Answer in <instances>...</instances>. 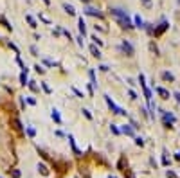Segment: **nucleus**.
I'll return each mask as SVG.
<instances>
[{
	"label": "nucleus",
	"instance_id": "1",
	"mask_svg": "<svg viewBox=\"0 0 180 178\" xmlns=\"http://www.w3.org/2000/svg\"><path fill=\"white\" fill-rule=\"evenodd\" d=\"M110 13H112V16H115L117 24L121 27H126V29H131V27H133V24H131V20H130V16H128V13H126V11L119 9V7H112Z\"/></svg>",
	"mask_w": 180,
	"mask_h": 178
},
{
	"label": "nucleus",
	"instance_id": "2",
	"mask_svg": "<svg viewBox=\"0 0 180 178\" xmlns=\"http://www.w3.org/2000/svg\"><path fill=\"white\" fill-rule=\"evenodd\" d=\"M104 101H106V105L110 106V110L114 112V113H117V115H124V113H126V112L123 110V108H119V106L115 105V102L110 99V95H104Z\"/></svg>",
	"mask_w": 180,
	"mask_h": 178
},
{
	"label": "nucleus",
	"instance_id": "3",
	"mask_svg": "<svg viewBox=\"0 0 180 178\" xmlns=\"http://www.w3.org/2000/svg\"><path fill=\"white\" fill-rule=\"evenodd\" d=\"M139 81H141V86L144 88V97H146V101H148V105L153 108V105H151V90L146 86V81H144V76H142V74L139 76Z\"/></svg>",
	"mask_w": 180,
	"mask_h": 178
},
{
	"label": "nucleus",
	"instance_id": "4",
	"mask_svg": "<svg viewBox=\"0 0 180 178\" xmlns=\"http://www.w3.org/2000/svg\"><path fill=\"white\" fill-rule=\"evenodd\" d=\"M162 115H164V124L166 126H169V124H173V122L177 121V117L173 113H169V112H162Z\"/></svg>",
	"mask_w": 180,
	"mask_h": 178
},
{
	"label": "nucleus",
	"instance_id": "5",
	"mask_svg": "<svg viewBox=\"0 0 180 178\" xmlns=\"http://www.w3.org/2000/svg\"><path fill=\"white\" fill-rule=\"evenodd\" d=\"M121 49H123L126 54H128V56H131V54H133V47H131V43H130V42H126V40L121 43Z\"/></svg>",
	"mask_w": 180,
	"mask_h": 178
},
{
	"label": "nucleus",
	"instance_id": "6",
	"mask_svg": "<svg viewBox=\"0 0 180 178\" xmlns=\"http://www.w3.org/2000/svg\"><path fill=\"white\" fill-rule=\"evenodd\" d=\"M85 13H86V15H90V16H97V18H101L103 15H101V13H99L96 7H86L85 9Z\"/></svg>",
	"mask_w": 180,
	"mask_h": 178
},
{
	"label": "nucleus",
	"instance_id": "7",
	"mask_svg": "<svg viewBox=\"0 0 180 178\" xmlns=\"http://www.w3.org/2000/svg\"><path fill=\"white\" fill-rule=\"evenodd\" d=\"M155 92H157L158 95H162L164 99H169V92L166 90V88H162V86H157V88H155Z\"/></svg>",
	"mask_w": 180,
	"mask_h": 178
},
{
	"label": "nucleus",
	"instance_id": "8",
	"mask_svg": "<svg viewBox=\"0 0 180 178\" xmlns=\"http://www.w3.org/2000/svg\"><path fill=\"white\" fill-rule=\"evenodd\" d=\"M166 29H168V22H162V24H160V27H158L157 31H153V34H155V36H158V34H162Z\"/></svg>",
	"mask_w": 180,
	"mask_h": 178
},
{
	"label": "nucleus",
	"instance_id": "9",
	"mask_svg": "<svg viewBox=\"0 0 180 178\" xmlns=\"http://www.w3.org/2000/svg\"><path fill=\"white\" fill-rule=\"evenodd\" d=\"M121 133H126V135H133V128H131L130 124H124V126L121 128Z\"/></svg>",
	"mask_w": 180,
	"mask_h": 178
},
{
	"label": "nucleus",
	"instance_id": "10",
	"mask_svg": "<svg viewBox=\"0 0 180 178\" xmlns=\"http://www.w3.org/2000/svg\"><path fill=\"white\" fill-rule=\"evenodd\" d=\"M79 32H81V36L86 34V27H85V20L83 18H79Z\"/></svg>",
	"mask_w": 180,
	"mask_h": 178
},
{
	"label": "nucleus",
	"instance_id": "11",
	"mask_svg": "<svg viewBox=\"0 0 180 178\" xmlns=\"http://www.w3.org/2000/svg\"><path fill=\"white\" fill-rule=\"evenodd\" d=\"M90 52H92V56H96V58H101V51H99L96 45H92V47H90Z\"/></svg>",
	"mask_w": 180,
	"mask_h": 178
},
{
	"label": "nucleus",
	"instance_id": "12",
	"mask_svg": "<svg viewBox=\"0 0 180 178\" xmlns=\"http://www.w3.org/2000/svg\"><path fill=\"white\" fill-rule=\"evenodd\" d=\"M63 9H65L67 13H69V15H76V9L72 7L70 4H63Z\"/></svg>",
	"mask_w": 180,
	"mask_h": 178
},
{
	"label": "nucleus",
	"instance_id": "13",
	"mask_svg": "<svg viewBox=\"0 0 180 178\" xmlns=\"http://www.w3.org/2000/svg\"><path fill=\"white\" fill-rule=\"evenodd\" d=\"M52 119H54L58 124H61V117H59V113H58V110L54 108V110H52Z\"/></svg>",
	"mask_w": 180,
	"mask_h": 178
},
{
	"label": "nucleus",
	"instance_id": "14",
	"mask_svg": "<svg viewBox=\"0 0 180 178\" xmlns=\"http://www.w3.org/2000/svg\"><path fill=\"white\" fill-rule=\"evenodd\" d=\"M69 140H70V146H72V149H74V153H76V155H79V149L76 148V142H74V137H72V135H69Z\"/></svg>",
	"mask_w": 180,
	"mask_h": 178
},
{
	"label": "nucleus",
	"instance_id": "15",
	"mask_svg": "<svg viewBox=\"0 0 180 178\" xmlns=\"http://www.w3.org/2000/svg\"><path fill=\"white\" fill-rule=\"evenodd\" d=\"M20 83H22V85H27V70H24L22 74H20Z\"/></svg>",
	"mask_w": 180,
	"mask_h": 178
},
{
	"label": "nucleus",
	"instance_id": "16",
	"mask_svg": "<svg viewBox=\"0 0 180 178\" xmlns=\"http://www.w3.org/2000/svg\"><path fill=\"white\" fill-rule=\"evenodd\" d=\"M135 27H139V29H142V27H144V22H142V18L141 16H135Z\"/></svg>",
	"mask_w": 180,
	"mask_h": 178
},
{
	"label": "nucleus",
	"instance_id": "17",
	"mask_svg": "<svg viewBox=\"0 0 180 178\" xmlns=\"http://www.w3.org/2000/svg\"><path fill=\"white\" fill-rule=\"evenodd\" d=\"M162 78H164L166 81H173V79H175V76H173L171 72H162Z\"/></svg>",
	"mask_w": 180,
	"mask_h": 178
},
{
	"label": "nucleus",
	"instance_id": "18",
	"mask_svg": "<svg viewBox=\"0 0 180 178\" xmlns=\"http://www.w3.org/2000/svg\"><path fill=\"white\" fill-rule=\"evenodd\" d=\"M25 20H27V22L31 24V27H36V20H34V18H32L31 15H27V16H25Z\"/></svg>",
	"mask_w": 180,
	"mask_h": 178
},
{
	"label": "nucleus",
	"instance_id": "19",
	"mask_svg": "<svg viewBox=\"0 0 180 178\" xmlns=\"http://www.w3.org/2000/svg\"><path fill=\"white\" fill-rule=\"evenodd\" d=\"M110 129H112V131H114L115 135H119V133H121V129H119V128H117L115 124H112V126H110Z\"/></svg>",
	"mask_w": 180,
	"mask_h": 178
},
{
	"label": "nucleus",
	"instance_id": "20",
	"mask_svg": "<svg viewBox=\"0 0 180 178\" xmlns=\"http://www.w3.org/2000/svg\"><path fill=\"white\" fill-rule=\"evenodd\" d=\"M38 169H40V171H42V173H43V175H47V167H45V166H43V164H38Z\"/></svg>",
	"mask_w": 180,
	"mask_h": 178
},
{
	"label": "nucleus",
	"instance_id": "21",
	"mask_svg": "<svg viewBox=\"0 0 180 178\" xmlns=\"http://www.w3.org/2000/svg\"><path fill=\"white\" fill-rule=\"evenodd\" d=\"M42 88H43V90L47 92V94H51V86H49L47 83H42Z\"/></svg>",
	"mask_w": 180,
	"mask_h": 178
},
{
	"label": "nucleus",
	"instance_id": "22",
	"mask_svg": "<svg viewBox=\"0 0 180 178\" xmlns=\"http://www.w3.org/2000/svg\"><path fill=\"white\" fill-rule=\"evenodd\" d=\"M27 85H29V88H31V90H38V86L34 85V81H29Z\"/></svg>",
	"mask_w": 180,
	"mask_h": 178
},
{
	"label": "nucleus",
	"instance_id": "23",
	"mask_svg": "<svg viewBox=\"0 0 180 178\" xmlns=\"http://www.w3.org/2000/svg\"><path fill=\"white\" fill-rule=\"evenodd\" d=\"M27 135H29V137H34V135H36V131H34L32 128H27Z\"/></svg>",
	"mask_w": 180,
	"mask_h": 178
},
{
	"label": "nucleus",
	"instance_id": "24",
	"mask_svg": "<svg viewBox=\"0 0 180 178\" xmlns=\"http://www.w3.org/2000/svg\"><path fill=\"white\" fill-rule=\"evenodd\" d=\"M135 142H137V146H144V140L141 139V137H137V139H135Z\"/></svg>",
	"mask_w": 180,
	"mask_h": 178
},
{
	"label": "nucleus",
	"instance_id": "25",
	"mask_svg": "<svg viewBox=\"0 0 180 178\" xmlns=\"http://www.w3.org/2000/svg\"><path fill=\"white\" fill-rule=\"evenodd\" d=\"M92 40H94V43H97V45H103V42H101V40H99L97 36H92Z\"/></svg>",
	"mask_w": 180,
	"mask_h": 178
},
{
	"label": "nucleus",
	"instance_id": "26",
	"mask_svg": "<svg viewBox=\"0 0 180 178\" xmlns=\"http://www.w3.org/2000/svg\"><path fill=\"white\" fill-rule=\"evenodd\" d=\"M128 95H130V97H131V99H137V94H135V92H133V90H130V92H128Z\"/></svg>",
	"mask_w": 180,
	"mask_h": 178
},
{
	"label": "nucleus",
	"instance_id": "27",
	"mask_svg": "<svg viewBox=\"0 0 180 178\" xmlns=\"http://www.w3.org/2000/svg\"><path fill=\"white\" fill-rule=\"evenodd\" d=\"M141 2L146 5V7H150V5H151V0H141Z\"/></svg>",
	"mask_w": 180,
	"mask_h": 178
},
{
	"label": "nucleus",
	"instance_id": "28",
	"mask_svg": "<svg viewBox=\"0 0 180 178\" xmlns=\"http://www.w3.org/2000/svg\"><path fill=\"white\" fill-rule=\"evenodd\" d=\"M72 92H74L76 95H79V97H83V94H81V92H79V90H78V88H72Z\"/></svg>",
	"mask_w": 180,
	"mask_h": 178
},
{
	"label": "nucleus",
	"instance_id": "29",
	"mask_svg": "<svg viewBox=\"0 0 180 178\" xmlns=\"http://www.w3.org/2000/svg\"><path fill=\"white\" fill-rule=\"evenodd\" d=\"M83 113H85V117H86V119H92V115H90L88 110H83Z\"/></svg>",
	"mask_w": 180,
	"mask_h": 178
},
{
	"label": "nucleus",
	"instance_id": "30",
	"mask_svg": "<svg viewBox=\"0 0 180 178\" xmlns=\"http://www.w3.org/2000/svg\"><path fill=\"white\" fill-rule=\"evenodd\" d=\"M31 52H32V54H34V56H36V54H38V51H36V47H34V45H32V47H31Z\"/></svg>",
	"mask_w": 180,
	"mask_h": 178
},
{
	"label": "nucleus",
	"instance_id": "31",
	"mask_svg": "<svg viewBox=\"0 0 180 178\" xmlns=\"http://www.w3.org/2000/svg\"><path fill=\"white\" fill-rule=\"evenodd\" d=\"M34 68H36V70H38V72H40V74H42V72H43V67H40V65H36V67H34Z\"/></svg>",
	"mask_w": 180,
	"mask_h": 178
},
{
	"label": "nucleus",
	"instance_id": "32",
	"mask_svg": "<svg viewBox=\"0 0 180 178\" xmlns=\"http://www.w3.org/2000/svg\"><path fill=\"white\" fill-rule=\"evenodd\" d=\"M27 102H29V105H36V101L32 99V97H29V99H27Z\"/></svg>",
	"mask_w": 180,
	"mask_h": 178
},
{
	"label": "nucleus",
	"instance_id": "33",
	"mask_svg": "<svg viewBox=\"0 0 180 178\" xmlns=\"http://www.w3.org/2000/svg\"><path fill=\"white\" fill-rule=\"evenodd\" d=\"M168 176H169V178H177V175H175V173H171V171H168Z\"/></svg>",
	"mask_w": 180,
	"mask_h": 178
},
{
	"label": "nucleus",
	"instance_id": "34",
	"mask_svg": "<svg viewBox=\"0 0 180 178\" xmlns=\"http://www.w3.org/2000/svg\"><path fill=\"white\" fill-rule=\"evenodd\" d=\"M175 97H177V101L180 102V92H177V94H175Z\"/></svg>",
	"mask_w": 180,
	"mask_h": 178
},
{
	"label": "nucleus",
	"instance_id": "35",
	"mask_svg": "<svg viewBox=\"0 0 180 178\" xmlns=\"http://www.w3.org/2000/svg\"><path fill=\"white\" fill-rule=\"evenodd\" d=\"M175 156H177V158H178V160H180V151H178V153H177V155H175Z\"/></svg>",
	"mask_w": 180,
	"mask_h": 178
},
{
	"label": "nucleus",
	"instance_id": "36",
	"mask_svg": "<svg viewBox=\"0 0 180 178\" xmlns=\"http://www.w3.org/2000/svg\"><path fill=\"white\" fill-rule=\"evenodd\" d=\"M43 2H45V4H49V0H43Z\"/></svg>",
	"mask_w": 180,
	"mask_h": 178
},
{
	"label": "nucleus",
	"instance_id": "37",
	"mask_svg": "<svg viewBox=\"0 0 180 178\" xmlns=\"http://www.w3.org/2000/svg\"><path fill=\"white\" fill-rule=\"evenodd\" d=\"M81 2H85V4H86V2H88V0H81Z\"/></svg>",
	"mask_w": 180,
	"mask_h": 178
},
{
	"label": "nucleus",
	"instance_id": "38",
	"mask_svg": "<svg viewBox=\"0 0 180 178\" xmlns=\"http://www.w3.org/2000/svg\"><path fill=\"white\" fill-rule=\"evenodd\" d=\"M0 178H2V176H0Z\"/></svg>",
	"mask_w": 180,
	"mask_h": 178
},
{
	"label": "nucleus",
	"instance_id": "39",
	"mask_svg": "<svg viewBox=\"0 0 180 178\" xmlns=\"http://www.w3.org/2000/svg\"><path fill=\"white\" fill-rule=\"evenodd\" d=\"M110 178H112V176H110Z\"/></svg>",
	"mask_w": 180,
	"mask_h": 178
}]
</instances>
